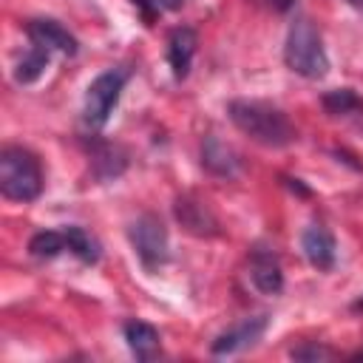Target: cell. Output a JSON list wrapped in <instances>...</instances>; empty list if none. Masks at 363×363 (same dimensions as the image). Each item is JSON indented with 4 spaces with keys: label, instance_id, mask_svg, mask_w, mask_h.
Instances as JSON below:
<instances>
[{
    "label": "cell",
    "instance_id": "cell-1",
    "mask_svg": "<svg viewBox=\"0 0 363 363\" xmlns=\"http://www.w3.org/2000/svg\"><path fill=\"white\" fill-rule=\"evenodd\" d=\"M227 113L244 136H250L252 142H258L264 147H286L298 139V130L289 122V116L269 102L233 99L227 105Z\"/></svg>",
    "mask_w": 363,
    "mask_h": 363
},
{
    "label": "cell",
    "instance_id": "cell-2",
    "mask_svg": "<svg viewBox=\"0 0 363 363\" xmlns=\"http://www.w3.org/2000/svg\"><path fill=\"white\" fill-rule=\"evenodd\" d=\"M284 62L306 77V79H320L329 71V57L320 40V31L315 28V23L309 17H295L289 31H286V43H284Z\"/></svg>",
    "mask_w": 363,
    "mask_h": 363
},
{
    "label": "cell",
    "instance_id": "cell-3",
    "mask_svg": "<svg viewBox=\"0 0 363 363\" xmlns=\"http://www.w3.org/2000/svg\"><path fill=\"white\" fill-rule=\"evenodd\" d=\"M0 193L11 201H34L43 193V167L31 150L20 145L0 150Z\"/></svg>",
    "mask_w": 363,
    "mask_h": 363
},
{
    "label": "cell",
    "instance_id": "cell-4",
    "mask_svg": "<svg viewBox=\"0 0 363 363\" xmlns=\"http://www.w3.org/2000/svg\"><path fill=\"white\" fill-rule=\"evenodd\" d=\"M128 82V71L122 68H111L105 74H99L88 91H85V102H82V122L91 128V130H99L105 128V122L111 119V111L116 108L119 102V94Z\"/></svg>",
    "mask_w": 363,
    "mask_h": 363
},
{
    "label": "cell",
    "instance_id": "cell-5",
    "mask_svg": "<svg viewBox=\"0 0 363 363\" xmlns=\"http://www.w3.org/2000/svg\"><path fill=\"white\" fill-rule=\"evenodd\" d=\"M128 238L133 244V252L147 269H159L170 258V241H167V227L162 224L159 216L142 213L139 218L130 221Z\"/></svg>",
    "mask_w": 363,
    "mask_h": 363
},
{
    "label": "cell",
    "instance_id": "cell-6",
    "mask_svg": "<svg viewBox=\"0 0 363 363\" xmlns=\"http://www.w3.org/2000/svg\"><path fill=\"white\" fill-rule=\"evenodd\" d=\"M267 323H269L267 315L244 318V320H238L235 326H230L227 332H221V335L213 340L210 352H213V354H235V352L252 346L255 340H261V335L267 332Z\"/></svg>",
    "mask_w": 363,
    "mask_h": 363
},
{
    "label": "cell",
    "instance_id": "cell-7",
    "mask_svg": "<svg viewBox=\"0 0 363 363\" xmlns=\"http://www.w3.org/2000/svg\"><path fill=\"white\" fill-rule=\"evenodd\" d=\"M250 281L258 292L264 295H278L284 289V272H281V261L272 250L267 247H255L250 255Z\"/></svg>",
    "mask_w": 363,
    "mask_h": 363
},
{
    "label": "cell",
    "instance_id": "cell-8",
    "mask_svg": "<svg viewBox=\"0 0 363 363\" xmlns=\"http://www.w3.org/2000/svg\"><path fill=\"white\" fill-rule=\"evenodd\" d=\"M26 31H28V37H31L34 45H43V48H48V51H60V54L74 57L77 48H79L77 37H74L65 26H60L57 20H51V17H37V20H31Z\"/></svg>",
    "mask_w": 363,
    "mask_h": 363
},
{
    "label": "cell",
    "instance_id": "cell-9",
    "mask_svg": "<svg viewBox=\"0 0 363 363\" xmlns=\"http://www.w3.org/2000/svg\"><path fill=\"white\" fill-rule=\"evenodd\" d=\"M201 167L207 173L218 176V179H235L241 173V159L218 136H204V142H201Z\"/></svg>",
    "mask_w": 363,
    "mask_h": 363
},
{
    "label": "cell",
    "instance_id": "cell-10",
    "mask_svg": "<svg viewBox=\"0 0 363 363\" xmlns=\"http://www.w3.org/2000/svg\"><path fill=\"white\" fill-rule=\"evenodd\" d=\"M301 247H303L306 261L315 269L326 272V269L335 267V238L323 224H309L303 230V235H301Z\"/></svg>",
    "mask_w": 363,
    "mask_h": 363
},
{
    "label": "cell",
    "instance_id": "cell-11",
    "mask_svg": "<svg viewBox=\"0 0 363 363\" xmlns=\"http://www.w3.org/2000/svg\"><path fill=\"white\" fill-rule=\"evenodd\" d=\"M196 45H199V37H196L193 28L179 26V28L170 31V37H167V62H170V71H173L176 79H184L190 74Z\"/></svg>",
    "mask_w": 363,
    "mask_h": 363
},
{
    "label": "cell",
    "instance_id": "cell-12",
    "mask_svg": "<svg viewBox=\"0 0 363 363\" xmlns=\"http://www.w3.org/2000/svg\"><path fill=\"white\" fill-rule=\"evenodd\" d=\"M173 213L179 218V224L193 233V235H216L218 233V221L216 216L207 210V204L196 201L193 196H182L176 204H173Z\"/></svg>",
    "mask_w": 363,
    "mask_h": 363
},
{
    "label": "cell",
    "instance_id": "cell-13",
    "mask_svg": "<svg viewBox=\"0 0 363 363\" xmlns=\"http://www.w3.org/2000/svg\"><path fill=\"white\" fill-rule=\"evenodd\" d=\"M122 332H125V340H128L130 352L139 360H153L159 354V332H156V326H150L145 320H128L122 326Z\"/></svg>",
    "mask_w": 363,
    "mask_h": 363
},
{
    "label": "cell",
    "instance_id": "cell-14",
    "mask_svg": "<svg viewBox=\"0 0 363 363\" xmlns=\"http://www.w3.org/2000/svg\"><path fill=\"white\" fill-rule=\"evenodd\" d=\"M45 65H48V48L31 45V48L20 57V62L14 65V79H17L20 85H28V82H34V79L43 77Z\"/></svg>",
    "mask_w": 363,
    "mask_h": 363
},
{
    "label": "cell",
    "instance_id": "cell-15",
    "mask_svg": "<svg viewBox=\"0 0 363 363\" xmlns=\"http://www.w3.org/2000/svg\"><path fill=\"white\" fill-rule=\"evenodd\" d=\"M62 233H65L68 250H71L79 261H85V264H96V261H99V241H96L88 230L71 224V227H62Z\"/></svg>",
    "mask_w": 363,
    "mask_h": 363
},
{
    "label": "cell",
    "instance_id": "cell-16",
    "mask_svg": "<svg viewBox=\"0 0 363 363\" xmlns=\"http://www.w3.org/2000/svg\"><path fill=\"white\" fill-rule=\"evenodd\" d=\"M62 250H68V241H65V233L62 230H40L28 241V252L34 258H54Z\"/></svg>",
    "mask_w": 363,
    "mask_h": 363
},
{
    "label": "cell",
    "instance_id": "cell-17",
    "mask_svg": "<svg viewBox=\"0 0 363 363\" xmlns=\"http://www.w3.org/2000/svg\"><path fill=\"white\" fill-rule=\"evenodd\" d=\"M125 170V153L113 145H99L94 150V173L99 179H116Z\"/></svg>",
    "mask_w": 363,
    "mask_h": 363
},
{
    "label": "cell",
    "instance_id": "cell-18",
    "mask_svg": "<svg viewBox=\"0 0 363 363\" xmlns=\"http://www.w3.org/2000/svg\"><path fill=\"white\" fill-rule=\"evenodd\" d=\"M320 102H323V108H326L329 113H335V116H340V113H352V111L360 108V96H357L352 88H335V91H326Z\"/></svg>",
    "mask_w": 363,
    "mask_h": 363
},
{
    "label": "cell",
    "instance_id": "cell-19",
    "mask_svg": "<svg viewBox=\"0 0 363 363\" xmlns=\"http://www.w3.org/2000/svg\"><path fill=\"white\" fill-rule=\"evenodd\" d=\"M289 357H292V360L318 363V360H332V357H335V352H332L329 346L318 343V340H309V343H301V346H295V349L289 352Z\"/></svg>",
    "mask_w": 363,
    "mask_h": 363
},
{
    "label": "cell",
    "instance_id": "cell-20",
    "mask_svg": "<svg viewBox=\"0 0 363 363\" xmlns=\"http://www.w3.org/2000/svg\"><path fill=\"white\" fill-rule=\"evenodd\" d=\"M133 6H136V9L142 11V17L150 23V20L162 11V6H164V3H162V0H133Z\"/></svg>",
    "mask_w": 363,
    "mask_h": 363
},
{
    "label": "cell",
    "instance_id": "cell-21",
    "mask_svg": "<svg viewBox=\"0 0 363 363\" xmlns=\"http://www.w3.org/2000/svg\"><path fill=\"white\" fill-rule=\"evenodd\" d=\"M269 3H272L278 11H289V9L295 6V0H269Z\"/></svg>",
    "mask_w": 363,
    "mask_h": 363
},
{
    "label": "cell",
    "instance_id": "cell-22",
    "mask_svg": "<svg viewBox=\"0 0 363 363\" xmlns=\"http://www.w3.org/2000/svg\"><path fill=\"white\" fill-rule=\"evenodd\" d=\"M352 360H363V352H357V354H352Z\"/></svg>",
    "mask_w": 363,
    "mask_h": 363
},
{
    "label": "cell",
    "instance_id": "cell-23",
    "mask_svg": "<svg viewBox=\"0 0 363 363\" xmlns=\"http://www.w3.org/2000/svg\"><path fill=\"white\" fill-rule=\"evenodd\" d=\"M354 309H363V298H360V301H354Z\"/></svg>",
    "mask_w": 363,
    "mask_h": 363
}]
</instances>
